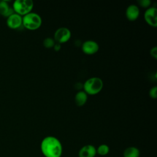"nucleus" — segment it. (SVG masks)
I'll return each instance as SVG.
<instances>
[{"label":"nucleus","mask_w":157,"mask_h":157,"mask_svg":"<svg viewBox=\"0 0 157 157\" xmlns=\"http://www.w3.org/2000/svg\"><path fill=\"white\" fill-rule=\"evenodd\" d=\"M61 45L60 44H58V43H56L55 44V45L53 46V48H54V50L56 51V52H58L59 51L60 49H61Z\"/></svg>","instance_id":"6ab92c4d"},{"label":"nucleus","mask_w":157,"mask_h":157,"mask_svg":"<svg viewBox=\"0 0 157 157\" xmlns=\"http://www.w3.org/2000/svg\"><path fill=\"white\" fill-rule=\"evenodd\" d=\"M140 150L136 147L131 146L126 148L123 151V157H139Z\"/></svg>","instance_id":"ddd939ff"},{"label":"nucleus","mask_w":157,"mask_h":157,"mask_svg":"<svg viewBox=\"0 0 157 157\" xmlns=\"http://www.w3.org/2000/svg\"><path fill=\"white\" fill-rule=\"evenodd\" d=\"M96 155V148L91 144L83 146L78 151V157H95Z\"/></svg>","instance_id":"1a4fd4ad"},{"label":"nucleus","mask_w":157,"mask_h":157,"mask_svg":"<svg viewBox=\"0 0 157 157\" xmlns=\"http://www.w3.org/2000/svg\"><path fill=\"white\" fill-rule=\"evenodd\" d=\"M34 6L32 0H15L13 2L12 9L15 13L24 16L31 12Z\"/></svg>","instance_id":"20e7f679"},{"label":"nucleus","mask_w":157,"mask_h":157,"mask_svg":"<svg viewBox=\"0 0 157 157\" xmlns=\"http://www.w3.org/2000/svg\"><path fill=\"white\" fill-rule=\"evenodd\" d=\"M145 21L152 27L157 26V9L155 7H148L144 13Z\"/></svg>","instance_id":"423d86ee"},{"label":"nucleus","mask_w":157,"mask_h":157,"mask_svg":"<svg viewBox=\"0 0 157 157\" xmlns=\"http://www.w3.org/2000/svg\"><path fill=\"white\" fill-rule=\"evenodd\" d=\"M42 25L40 16L35 12H29L22 17V25L29 30H36Z\"/></svg>","instance_id":"7ed1b4c3"},{"label":"nucleus","mask_w":157,"mask_h":157,"mask_svg":"<svg viewBox=\"0 0 157 157\" xmlns=\"http://www.w3.org/2000/svg\"><path fill=\"white\" fill-rule=\"evenodd\" d=\"M137 2L141 7L144 8L149 7L151 3L150 0H139L137 1Z\"/></svg>","instance_id":"dca6fc26"},{"label":"nucleus","mask_w":157,"mask_h":157,"mask_svg":"<svg viewBox=\"0 0 157 157\" xmlns=\"http://www.w3.org/2000/svg\"><path fill=\"white\" fill-rule=\"evenodd\" d=\"M71 37V33L69 29L66 27H61L57 29L54 34V39L58 44L67 42Z\"/></svg>","instance_id":"39448f33"},{"label":"nucleus","mask_w":157,"mask_h":157,"mask_svg":"<svg viewBox=\"0 0 157 157\" xmlns=\"http://www.w3.org/2000/svg\"><path fill=\"white\" fill-rule=\"evenodd\" d=\"M55 44V40L51 37H47L43 41L44 46L47 48L53 47Z\"/></svg>","instance_id":"2eb2a0df"},{"label":"nucleus","mask_w":157,"mask_h":157,"mask_svg":"<svg viewBox=\"0 0 157 157\" xmlns=\"http://www.w3.org/2000/svg\"><path fill=\"white\" fill-rule=\"evenodd\" d=\"M14 13L12 7H10L6 0L0 1V14L4 17H8Z\"/></svg>","instance_id":"9b49d317"},{"label":"nucleus","mask_w":157,"mask_h":157,"mask_svg":"<svg viewBox=\"0 0 157 157\" xmlns=\"http://www.w3.org/2000/svg\"><path fill=\"white\" fill-rule=\"evenodd\" d=\"M6 24L10 28L18 29L22 26V16L14 12L7 17Z\"/></svg>","instance_id":"6e6552de"},{"label":"nucleus","mask_w":157,"mask_h":157,"mask_svg":"<svg viewBox=\"0 0 157 157\" xmlns=\"http://www.w3.org/2000/svg\"><path fill=\"white\" fill-rule=\"evenodd\" d=\"M150 55L155 59L157 58V47L155 46L151 48L150 50Z\"/></svg>","instance_id":"a211bd4d"},{"label":"nucleus","mask_w":157,"mask_h":157,"mask_svg":"<svg viewBox=\"0 0 157 157\" xmlns=\"http://www.w3.org/2000/svg\"><path fill=\"white\" fill-rule=\"evenodd\" d=\"M40 150L45 157H61L63 146L58 139L49 136L44 137L40 143Z\"/></svg>","instance_id":"f257e3e1"},{"label":"nucleus","mask_w":157,"mask_h":157,"mask_svg":"<svg viewBox=\"0 0 157 157\" xmlns=\"http://www.w3.org/2000/svg\"><path fill=\"white\" fill-rule=\"evenodd\" d=\"M103 82L99 77H93L88 78L83 84L84 91L89 95L99 93L103 88Z\"/></svg>","instance_id":"f03ea898"},{"label":"nucleus","mask_w":157,"mask_h":157,"mask_svg":"<svg viewBox=\"0 0 157 157\" xmlns=\"http://www.w3.org/2000/svg\"><path fill=\"white\" fill-rule=\"evenodd\" d=\"M125 14L128 20L129 21H134L139 17L140 10L136 4H131L127 7Z\"/></svg>","instance_id":"9d476101"},{"label":"nucleus","mask_w":157,"mask_h":157,"mask_svg":"<svg viewBox=\"0 0 157 157\" xmlns=\"http://www.w3.org/2000/svg\"><path fill=\"white\" fill-rule=\"evenodd\" d=\"M109 147L107 144H101L96 148V154L99 156H105L109 153Z\"/></svg>","instance_id":"4468645a"},{"label":"nucleus","mask_w":157,"mask_h":157,"mask_svg":"<svg viewBox=\"0 0 157 157\" xmlns=\"http://www.w3.org/2000/svg\"><path fill=\"white\" fill-rule=\"evenodd\" d=\"M156 91H157V86H155L151 88V89L149 91V96H150L151 98L153 99H156L157 97V93H156Z\"/></svg>","instance_id":"f3484780"},{"label":"nucleus","mask_w":157,"mask_h":157,"mask_svg":"<svg viewBox=\"0 0 157 157\" xmlns=\"http://www.w3.org/2000/svg\"><path fill=\"white\" fill-rule=\"evenodd\" d=\"M74 99L77 105L82 106L87 101L88 94L84 91H79L76 93Z\"/></svg>","instance_id":"f8f14e48"},{"label":"nucleus","mask_w":157,"mask_h":157,"mask_svg":"<svg viewBox=\"0 0 157 157\" xmlns=\"http://www.w3.org/2000/svg\"><path fill=\"white\" fill-rule=\"evenodd\" d=\"M99 44L94 40H88L82 44V50L86 55H93L99 50Z\"/></svg>","instance_id":"0eeeda50"}]
</instances>
